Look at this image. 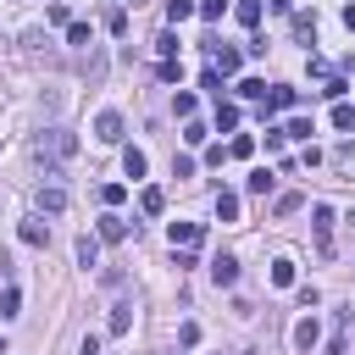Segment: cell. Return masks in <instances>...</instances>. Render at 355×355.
Segmentation results:
<instances>
[{
	"instance_id": "obj_1",
	"label": "cell",
	"mask_w": 355,
	"mask_h": 355,
	"mask_svg": "<svg viewBox=\"0 0 355 355\" xmlns=\"http://www.w3.org/2000/svg\"><path fill=\"white\" fill-rule=\"evenodd\" d=\"M33 155H39L50 172H61V166L78 155V133H67V128H44V133L33 139Z\"/></svg>"
},
{
	"instance_id": "obj_2",
	"label": "cell",
	"mask_w": 355,
	"mask_h": 355,
	"mask_svg": "<svg viewBox=\"0 0 355 355\" xmlns=\"http://www.w3.org/2000/svg\"><path fill=\"white\" fill-rule=\"evenodd\" d=\"M311 233H316V250L333 255V205H311Z\"/></svg>"
},
{
	"instance_id": "obj_3",
	"label": "cell",
	"mask_w": 355,
	"mask_h": 355,
	"mask_svg": "<svg viewBox=\"0 0 355 355\" xmlns=\"http://www.w3.org/2000/svg\"><path fill=\"white\" fill-rule=\"evenodd\" d=\"M122 128H128L122 111H100V116H94V139H100V144H122Z\"/></svg>"
},
{
	"instance_id": "obj_4",
	"label": "cell",
	"mask_w": 355,
	"mask_h": 355,
	"mask_svg": "<svg viewBox=\"0 0 355 355\" xmlns=\"http://www.w3.org/2000/svg\"><path fill=\"white\" fill-rule=\"evenodd\" d=\"M211 72H216V78H233V72H239V50H233V44H211Z\"/></svg>"
},
{
	"instance_id": "obj_5",
	"label": "cell",
	"mask_w": 355,
	"mask_h": 355,
	"mask_svg": "<svg viewBox=\"0 0 355 355\" xmlns=\"http://www.w3.org/2000/svg\"><path fill=\"white\" fill-rule=\"evenodd\" d=\"M166 233H172V250H194V244L205 239V227H200V222H172Z\"/></svg>"
},
{
	"instance_id": "obj_6",
	"label": "cell",
	"mask_w": 355,
	"mask_h": 355,
	"mask_svg": "<svg viewBox=\"0 0 355 355\" xmlns=\"http://www.w3.org/2000/svg\"><path fill=\"white\" fill-rule=\"evenodd\" d=\"M94 239H105V244H122V239H128V222H122L116 211H105V216H100V227H94Z\"/></svg>"
},
{
	"instance_id": "obj_7",
	"label": "cell",
	"mask_w": 355,
	"mask_h": 355,
	"mask_svg": "<svg viewBox=\"0 0 355 355\" xmlns=\"http://www.w3.org/2000/svg\"><path fill=\"white\" fill-rule=\"evenodd\" d=\"M211 283H216V288H233V283H239V261H233V255H216V261H211Z\"/></svg>"
},
{
	"instance_id": "obj_8",
	"label": "cell",
	"mask_w": 355,
	"mask_h": 355,
	"mask_svg": "<svg viewBox=\"0 0 355 355\" xmlns=\"http://www.w3.org/2000/svg\"><path fill=\"white\" fill-rule=\"evenodd\" d=\"M128 327H133V300H116V305H111V322H105V333H111V338H122Z\"/></svg>"
},
{
	"instance_id": "obj_9",
	"label": "cell",
	"mask_w": 355,
	"mask_h": 355,
	"mask_svg": "<svg viewBox=\"0 0 355 355\" xmlns=\"http://www.w3.org/2000/svg\"><path fill=\"white\" fill-rule=\"evenodd\" d=\"M39 211H50V216H61V211H67V189H61V183H50V189L39 183Z\"/></svg>"
},
{
	"instance_id": "obj_10",
	"label": "cell",
	"mask_w": 355,
	"mask_h": 355,
	"mask_svg": "<svg viewBox=\"0 0 355 355\" xmlns=\"http://www.w3.org/2000/svg\"><path fill=\"white\" fill-rule=\"evenodd\" d=\"M316 338H322V327H316V316H305V322H294V349H316Z\"/></svg>"
},
{
	"instance_id": "obj_11",
	"label": "cell",
	"mask_w": 355,
	"mask_h": 355,
	"mask_svg": "<svg viewBox=\"0 0 355 355\" xmlns=\"http://www.w3.org/2000/svg\"><path fill=\"white\" fill-rule=\"evenodd\" d=\"M122 172H128V178L139 183V178L150 172V161H144V150H133V144H128V150H122Z\"/></svg>"
},
{
	"instance_id": "obj_12",
	"label": "cell",
	"mask_w": 355,
	"mask_h": 355,
	"mask_svg": "<svg viewBox=\"0 0 355 355\" xmlns=\"http://www.w3.org/2000/svg\"><path fill=\"white\" fill-rule=\"evenodd\" d=\"M139 211H144V216H161V211H166V194H161L155 183H150V189H139Z\"/></svg>"
},
{
	"instance_id": "obj_13",
	"label": "cell",
	"mask_w": 355,
	"mask_h": 355,
	"mask_svg": "<svg viewBox=\"0 0 355 355\" xmlns=\"http://www.w3.org/2000/svg\"><path fill=\"white\" fill-rule=\"evenodd\" d=\"M17 311H22V288H17V283H6V288H0V322H11Z\"/></svg>"
},
{
	"instance_id": "obj_14",
	"label": "cell",
	"mask_w": 355,
	"mask_h": 355,
	"mask_svg": "<svg viewBox=\"0 0 355 355\" xmlns=\"http://www.w3.org/2000/svg\"><path fill=\"white\" fill-rule=\"evenodd\" d=\"M239 128V105L233 100H216V133H233Z\"/></svg>"
},
{
	"instance_id": "obj_15",
	"label": "cell",
	"mask_w": 355,
	"mask_h": 355,
	"mask_svg": "<svg viewBox=\"0 0 355 355\" xmlns=\"http://www.w3.org/2000/svg\"><path fill=\"white\" fill-rule=\"evenodd\" d=\"M216 216H222V222H239V194H233V189L216 194Z\"/></svg>"
},
{
	"instance_id": "obj_16",
	"label": "cell",
	"mask_w": 355,
	"mask_h": 355,
	"mask_svg": "<svg viewBox=\"0 0 355 355\" xmlns=\"http://www.w3.org/2000/svg\"><path fill=\"white\" fill-rule=\"evenodd\" d=\"M94 261H100V239L83 233V239H78V266H94Z\"/></svg>"
},
{
	"instance_id": "obj_17",
	"label": "cell",
	"mask_w": 355,
	"mask_h": 355,
	"mask_svg": "<svg viewBox=\"0 0 355 355\" xmlns=\"http://www.w3.org/2000/svg\"><path fill=\"white\" fill-rule=\"evenodd\" d=\"M194 11H200L194 0H166V22H172V28H178V22H189Z\"/></svg>"
},
{
	"instance_id": "obj_18",
	"label": "cell",
	"mask_w": 355,
	"mask_h": 355,
	"mask_svg": "<svg viewBox=\"0 0 355 355\" xmlns=\"http://www.w3.org/2000/svg\"><path fill=\"white\" fill-rule=\"evenodd\" d=\"M333 128H338V133H355V105H349V100L333 105Z\"/></svg>"
},
{
	"instance_id": "obj_19",
	"label": "cell",
	"mask_w": 355,
	"mask_h": 355,
	"mask_svg": "<svg viewBox=\"0 0 355 355\" xmlns=\"http://www.w3.org/2000/svg\"><path fill=\"white\" fill-rule=\"evenodd\" d=\"M233 17H239L244 28H255V22H261V0H239V6H233Z\"/></svg>"
},
{
	"instance_id": "obj_20",
	"label": "cell",
	"mask_w": 355,
	"mask_h": 355,
	"mask_svg": "<svg viewBox=\"0 0 355 355\" xmlns=\"http://www.w3.org/2000/svg\"><path fill=\"white\" fill-rule=\"evenodd\" d=\"M244 189H250V194H272V172H266V166H255V172L244 178Z\"/></svg>"
},
{
	"instance_id": "obj_21",
	"label": "cell",
	"mask_w": 355,
	"mask_h": 355,
	"mask_svg": "<svg viewBox=\"0 0 355 355\" xmlns=\"http://www.w3.org/2000/svg\"><path fill=\"white\" fill-rule=\"evenodd\" d=\"M316 128H311V116H288V128H283V139H311Z\"/></svg>"
},
{
	"instance_id": "obj_22",
	"label": "cell",
	"mask_w": 355,
	"mask_h": 355,
	"mask_svg": "<svg viewBox=\"0 0 355 355\" xmlns=\"http://www.w3.org/2000/svg\"><path fill=\"white\" fill-rule=\"evenodd\" d=\"M22 244H50V227L44 222H22Z\"/></svg>"
},
{
	"instance_id": "obj_23",
	"label": "cell",
	"mask_w": 355,
	"mask_h": 355,
	"mask_svg": "<svg viewBox=\"0 0 355 355\" xmlns=\"http://www.w3.org/2000/svg\"><path fill=\"white\" fill-rule=\"evenodd\" d=\"M294 39H316V17H305V11H294Z\"/></svg>"
},
{
	"instance_id": "obj_24",
	"label": "cell",
	"mask_w": 355,
	"mask_h": 355,
	"mask_svg": "<svg viewBox=\"0 0 355 355\" xmlns=\"http://www.w3.org/2000/svg\"><path fill=\"white\" fill-rule=\"evenodd\" d=\"M227 155H239V161H250V155H255V139H250V133H239V139L227 144Z\"/></svg>"
},
{
	"instance_id": "obj_25",
	"label": "cell",
	"mask_w": 355,
	"mask_h": 355,
	"mask_svg": "<svg viewBox=\"0 0 355 355\" xmlns=\"http://www.w3.org/2000/svg\"><path fill=\"white\" fill-rule=\"evenodd\" d=\"M272 283L288 288V283H294V261H272Z\"/></svg>"
},
{
	"instance_id": "obj_26",
	"label": "cell",
	"mask_w": 355,
	"mask_h": 355,
	"mask_svg": "<svg viewBox=\"0 0 355 355\" xmlns=\"http://www.w3.org/2000/svg\"><path fill=\"white\" fill-rule=\"evenodd\" d=\"M194 344H200V322H183L178 327V349H194Z\"/></svg>"
},
{
	"instance_id": "obj_27",
	"label": "cell",
	"mask_w": 355,
	"mask_h": 355,
	"mask_svg": "<svg viewBox=\"0 0 355 355\" xmlns=\"http://www.w3.org/2000/svg\"><path fill=\"white\" fill-rule=\"evenodd\" d=\"M239 94H244V100H266V83H261V78H244Z\"/></svg>"
},
{
	"instance_id": "obj_28",
	"label": "cell",
	"mask_w": 355,
	"mask_h": 355,
	"mask_svg": "<svg viewBox=\"0 0 355 355\" xmlns=\"http://www.w3.org/2000/svg\"><path fill=\"white\" fill-rule=\"evenodd\" d=\"M205 133H211V128H205V122H194V116H189V122H183V139H189V144H205Z\"/></svg>"
},
{
	"instance_id": "obj_29",
	"label": "cell",
	"mask_w": 355,
	"mask_h": 355,
	"mask_svg": "<svg viewBox=\"0 0 355 355\" xmlns=\"http://www.w3.org/2000/svg\"><path fill=\"white\" fill-rule=\"evenodd\" d=\"M305 205V194H277V216H294Z\"/></svg>"
},
{
	"instance_id": "obj_30",
	"label": "cell",
	"mask_w": 355,
	"mask_h": 355,
	"mask_svg": "<svg viewBox=\"0 0 355 355\" xmlns=\"http://www.w3.org/2000/svg\"><path fill=\"white\" fill-rule=\"evenodd\" d=\"M67 44H89V22H67Z\"/></svg>"
},
{
	"instance_id": "obj_31",
	"label": "cell",
	"mask_w": 355,
	"mask_h": 355,
	"mask_svg": "<svg viewBox=\"0 0 355 355\" xmlns=\"http://www.w3.org/2000/svg\"><path fill=\"white\" fill-rule=\"evenodd\" d=\"M100 200H105V205H122V200H128V189H122V183H105V189H100Z\"/></svg>"
},
{
	"instance_id": "obj_32",
	"label": "cell",
	"mask_w": 355,
	"mask_h": 355,
	"mask_svg": "<svg viewBox=\"0 0 355 355\" xmlns=\"http://www.w3.org/2000/svg\"><path fill=\"white\" fill-rule=\"evenodd\" d=\"M222 11H227V0H200V17H205V22H216Z\"/></svg>"
},
{
	"instance_id": "obj_33",
	"label": "cell",
	"mask_w": 355,
	"mask_h": 355,
	"mask_svg": "<svg viewBox=\"0 0 355 355\" xmlns=\"http://www.w3.org/2000/svg\"><path fill=\"white\" fill-rule=\"evenodd\" d=\"M105 28H111V33H122V28H128V17H122V6H111V11H105Z\"/></svg>"
},
{
	"instance_id": "obj_34",
	"label": "cell",
	"mask_w": 355,
	"mask_h": 355,
	"mask_svg": "<svg viewBox=\"0 0 355 355\" xmlns=\"http://www.w3.org/2000/svg\"><path fill=\"white\" fill-rule=\"evenodd\" d=\"M172 50H178V39H172V33H161V39H155V55H161V61H172Z\"/></svg>"
},
{
	"instance_id": "obj_35",
	"label": "cell",
	"mask_w": 355,
	"mask_h": 355,
	"mask_svg": "<svg viewBox=\"0 0 355 355\" xmlns=\"http://www.w3.org/2000/svg\"><path fill=\"white\" fill-rule=\"evenodd\" d=\"M200 89H211V94H216V100H222V78H216V72H211V67H205V72H200Z\"/></svg>"
},
{
	"instance_id": "obj_36",
	"label": "cell",
	"mask_w": 355,
	"mask_h": 355,
	"mask_svg": "<svg viewBox=\"0 0 355 355\" xmlns=\"http://www.w3.org/2000/svg\"><path fill=\"white\" fill-rule=\"evenodd\" d=\"M344 89H349L344 78H327V83H322V94H327V100H344Z\"/></svg>"
},
{
	"instance_id": "obj_37",
	"label": "cell",
	"mask_w": 355,
	"mask_h": 355,
	"mask_svg": "<svg viewBox=\"0 0 355 355\" xmlns=\"http://www.w3.org/2000/svg\"><path fill=\"white\" fill-rule=\"evenodd\" d=\"M172 111H178V116L189 122V116H194V94H178V100H172Z\"/></svg>"
},
{
	"instance_id": "obj_38",
	"label": "cell",
	"mask_w": 355,
	"mask_h": 355,
	"mask_svg": "<svg viewBox=\"0 0 355 355\" xmlns=\"http://www.w3.org/2000/svg\"><path fill=\"white\" fill-rule=\"evenodd\" d=\"M333 161H338V166H349V172H355V144H338V150H333Z\"/></svg>"
},
{
	"instance_id": "obj_39",
	"label": "cell",
	"mask_w": 355,
	"mask_h": 355,
	"mask_svg": "<svg viewBox=\"0 0 355 355\" xmlns=\"http://www.w3.org/2000/svg\"><path fill=\"white\" fill-rule=\"evenodd\" d=\"M78 355H100V338H83V344H78Z\"/></svg>"
},
{
	"instance_id": "obj_40",
	"label": "cell",
	"mask_w": 355,
	"mask_h": 355,
	"mask_svg": "<svg viewBox=\"0 0 355 355\" xmlns=\"http://www.w3.org/2000/svg\"><path fill=\"white\" fill-rule=\"evenodd\" d=\"M266 6H272L277 17H283V11H294V0H266Z\"/></svg>"
}]
</instances>
